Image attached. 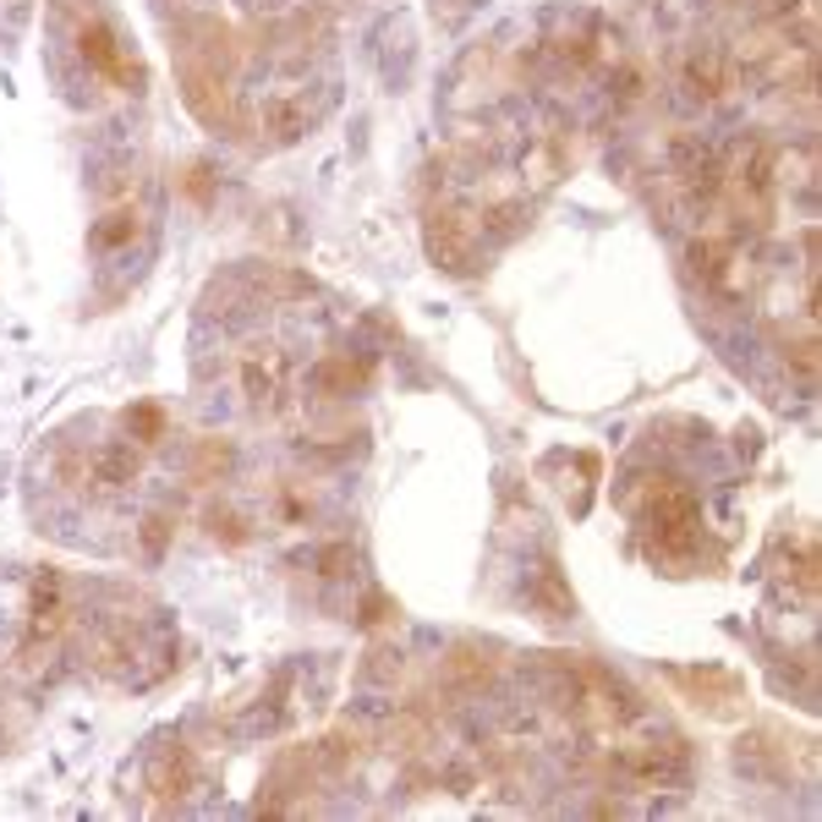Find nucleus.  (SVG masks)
<instances>
[{
    "instance_id": "nucleus-6",
    "label": "nucleus",
    "mask_w": 822,
    "mask_h": 822,
    "mask_svg": "<svg viewBox=\"0 0 822 822\" xmlns=\"http://www.w3.org/2000/svg\"><path fill=\"white\" fill-rule=\"evenodd\" d=\"M685 83L702 94V99H724L729 94V55L718 44H702L691 61H685Z\"/></svg>"
},
{
    "instance_id": "nucleus-11",
    "label": "nucleus",
    "mask_w": 822,
    "mask_h": 822,
    "mask_svg": "<svg viewBox=\"0 0 822 822\" xmlns=\"http://www.w3.org/2000/svg\"><path fill=\"white\" fill-rule=\"evenodd\" d=\"M258 127H264L275 143H291L297 132H308V110H302L297 99H269L264 116H258Z\"/></svg>"
},
{
    "instance_id": "nucleus-16",
    "label": "nucleus",
    "mask_w": 822,
    "mask_h": 822,
    "mask_svg": "<svg viewBox=\"0 0 822 822\" xmlns=\"http://www.w3.org/2000/svg\"><path fill=\"white\" fill-rule=\"evenodd\" d=\"M170 532H175V526H170V515H164V510L143 515V526H138V543H143V554H149V559H160L164 548H170Z\"/></svg>"
},
{
    "instance_id": "nucleus-1",
    "label": "nucleus",
    "mask_w": 822,
    "mask_h": 822,
    "mask_svg": "<svg viewBox=\"0 0 822 822\" xmlns=\"http://www.w3.org/2000/svg\"><path fill=\"white\" fill-rule=\"evenodd\" d=\"M77 44H83V61L99 72V77H110L116 88H132V94H143V83H149V72H143V61L121 44V33L105 22V17H94V22H83V33H77Z\"/></svg>"
},
{
    "instance_id": "nucleus-19",
    "label": "nucleus",
    "mask_w": 822,
    "mask_h": 822,
    "mask_svg": "<svg viewBox=\"0 0 822 822\" xmlns=\"http://www.w3.org/2000/svg\"><path fill=\"white\" fill-rule=\"evenodd\" d=\"M615 99H626V105L642 99V72H637V66H626V72L615 77Z\"/></svg>"
},
{
    "instance_id": "nucleus-13",
    "label": "nucleus",
    "mask_w": 822,
    "mask_h": 822,
    "mask_svg": "<svg viewBox=\"0 0 822 822\" xmlns=\"http://www.w3.org/2000/svg\"><path fill=\"white\" fill-rule=\"evenodd\" d=\"M132 231H138V214H132V209H116V214H105V220L94 225V247L110 253V247L132 242Z\"/></svg>"
},
{
    "instance_id": "nucleus-17",
    "label": "nucleus",
    "mask_w": 822,
    "mask_h": 822,
    "mask_svg": "<svg viewBox=\"0 0 822 822\" xmlns=\"http://www.w3.org/2000/svg\"><path fill=\"white\" fill-rule=\"evenodd\" d=\"M313 565H319V576H329V581L345 576V570H351V543H329V548H319Z\"/></svg>"
},
{
    "instance_id": "nucleus-14",
    "label": "nucleus",
    "mask_w": 822,
    "mask_h": 822,
    "mask_svg": "<svg viewBox=\"0 0 822 822\" xmlns=\"http://www.w3.org/2000/svg\"><path fill=\"white\" fill-rule=\"evenodd\" d=\"M127 434H132L138 445H164L170 423H164L160 406H132V412H127Z\"/></svg>"
},
{
    "instance_id": "nucleus-5",
    "label": "nucleus",
    "mask_w": 822,
    "mask_h": 822,
    "mask_svg": "<svg viewBox=\"0 0 822 822\" xmlns=\"http://www.w3.org/2000/svg\"><path fill=\"white\" fill-rule=\"evenodd\" d=\"M192 784H198V773H192V751H186L181 740H170V746H160V751L149 757V790H154L160 801H181Z\"/></svg>"
},
{
    "instance_id": "nucleus-3",
    "label": "nucleus",
    "mask_w": 822,
    "mask_h": 822,
    "mask_svg": "<svg viewBox=\"0 0 822 822\" xmlns=\"http://www.w3.org/2000/svg\"><path fill=\"white\" fill-rule=\"evenodd\" d=\"M66 626H72L66 581H61V576H39V587H33V620H28V653H33L39 642L50 648Z\"/></svg>"
},
{
    "instance_id": "nucleus-4",
    "label": "nucleus",
    "mask_w": 822,
    "mask_h": 822,
    "mask_svg": "<svg viewBox=\"0 0 822 822\" xmlns=\"http://www.w3.org/2000/svg\"><path fill=\"white\" fill-rule=\"evenodd\" d=\"M428 253L445 264V269H472V231H467V220L461 214H450V209H439V214H428Z\"/></svg>"
},
{
    "instance_id": "nucleus-8",
    "label": "nucleus",
    "mask_w": 822,
    "mask_h": 822,
    "mask_svg": "<svg viewBox=\"0 0 822 822\" xmlns=\"http://www.w3.org/2000/svg\"><path fill=\"white\" fill-rule=\"evenodd\" d=\"M445 680H450L456 691H483V685L493 680L489 648H478V642H461V648H450V658H445Z\"/></svg>"
},
{
    "instance_id": "nucleus-9",
    "label": "nucleus",
    "mask_w": 822,
    "mask_h": 822,
    "mask_svg": "<svg viewBox=\"0 0 822 822\" xmlns=\"http://www.w3.org/2000/svg\"><path fill=\"white\" fill-rule=\"evenodd\" d=\"M367 384V362H351V356H324L319 367H313V389L324 395V401H345V395H356Z\"/></svg>"
},
{
    "instance_id": "nucleus-15",
    "label": "nucleus",
    "mask_w": 822,
    "mask_h": 822,
    "mask_svg": "<svg viewBox=\"0 0 822 822\" xmlns=\"http://www.w3.org/2000/svg\"><path fill=\"white\" fill-rule=\"evenodd\" d=\"M203 521H209V537H214V543H225V548H236V543H247V537H253V532H247V521H242L236 510H220V504H214Z\"/></svg>"
},
{
    "instance_id": "nucleus-10",
    "label": "nucleus",
    "mask_w": 822,
    "mask_h": 822,
    "mask_svg": "<svg viewBox=\"0 0 822 822\" xmlns=\"http://www.w3.org/2000/svg\"><path fill=\"white\" fill-rule=\"evenodd\" d=\"M231 467H236V450L225 439H198L192 461H186V478L192 483H220V478H231Z\"/></svg>"
},
{
    "instance_id": "nucleus-18",
    "label": "nucleus",
    "mask_w": 822,
    "mask_h": 822,
    "mask_svg": "<svg viewBox=\"0 0 822 822\" xmlns=\"http://www.w3.org/2000/svg\"><path fill=\"white\" fill-rule=\"evenodd\" d=\"M367 680H401V653H389V648H378V653L367 658Z\"/></svg>"
},
{
    "instance_id": "nucleus-12",
    "label": "nucleus",
    "mask_w": 822,
    "mask_h": 822,
    "mask_svg": "<svg viewBox=\"0 0 822 822\" xmlns=\"http://www.w3.org/2000/svg\"><path fill=\"white\" fill-rule=\"evenodd\" d=\"M242 395H247L253 406H275V395H280V367L247 362V367H242Z\"/></svg>"
},
{
    "instance_id": "nucleus-7",
    "label": "nucleus",
    "mask_w": 822,
    "mask_h": 822,
    "mask_svg": "<svg viewBox=\"0 0 822 822\" xmlns=\"http://www.w3.org/2000/svg\"><path fill=\"white\" fill-rule=\"evenodd\" d=\"M88 472H94L99 489H132V483L143 478V456H138L132 445H105V450L88 461Z\"/></svg>"
},
{
    "instance_id": "nucleus-2",
    "label": "nucleus",
    "mask_w": 822,
    "mask_h": 822,
    "mask_svg": "<svg viewBox=\"0 0 822 822\" xmlns=\"http://www.w3.org/2000/svg\"><path fill=\"white\" fill-rule=\"evenodd\" d=\"M181 99H186V110H192L203 127H214V132L236 121L231 77H225L220 66H209V61H192V55H181Z\"/></svg>"
}]
</instances>
